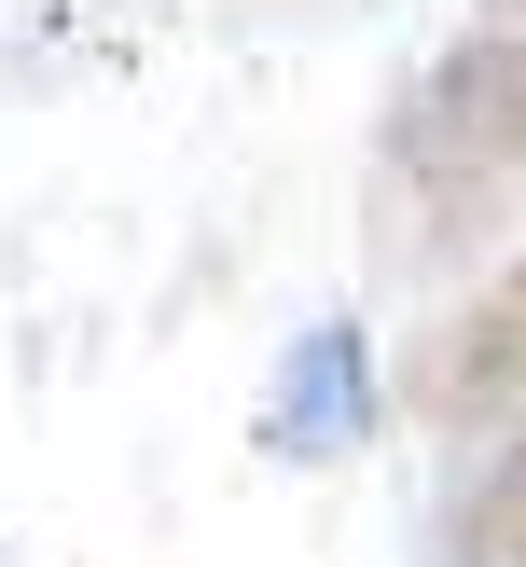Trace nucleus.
I'll return each mask as SVG.
<instances>
[{"instance_id": "f257e3e1", "label": "nucleus", "mask_w": 526, "mask_h": 567, "mask_svg": "<svg viewBox=\"0 0 526 567\" xmlns=\"http://www.w3.org/2000/svg\"><path fill=\"white\" fill-rule=\"evenodd\" d=\"M388 194H402V249H457L498 194H526V42L471 28L415 70V97L388 111Z\"/></svg>"}, {"instance_id": "f03ea898", "label": "nucleus", "mask_w": 526, "mask_h": 567, "mask_svg": "<svg viewBox=\"0 0 526 567\" xmlns=\"http://www.w3.org/2000/svg\"><path fill=\"white\" fill-rule=\"evenodd\" d=\"M402 402L430 415V430H526V249L457 305V319H430Z\"/></svg>"}, {"instance_id": "7ed1b4c3", "label": "nucleus", "mask_w": 526, "mask_h": 567, "mask_svg": "<svg viewBox=\"0 0 526 567\" xmlns=\"http://www.w3.org/2000/svg\"><path fill=\"white\" fill-rule=\"evenodd\" d=\"M360 430H374V347H360V319H305L264 388V443L277 457H347Z\"/></svg>"}, {"instance_id": "20e7f679", "label": "nucleus", "mask_w": 526, "mask_h": 567, "mask_svg": "<svg viewBox=\"0 0 526 567\" xmlns=\"http://www.w3.org/2000/svg\"><path fill=\"white\" fill-rule=\"evenodd\" d=\"M443 567H526V430L498 443V471L457 498V526H443Z\"/></svg>"}, {"instance_id": "39448f33", "label": "nucleus", "mask_w": 526, "mask_h": 567, "mask_svg": "<svg viewBox=\"0 0 526 567\" xmlns=\"http://www.w3.org/2000/svg\"><path fill=\"white\" fill-rule=\"evenodd\" d=\"M485 28H513V42H526V0H485Z\"/></svg>"}]
</instances>
